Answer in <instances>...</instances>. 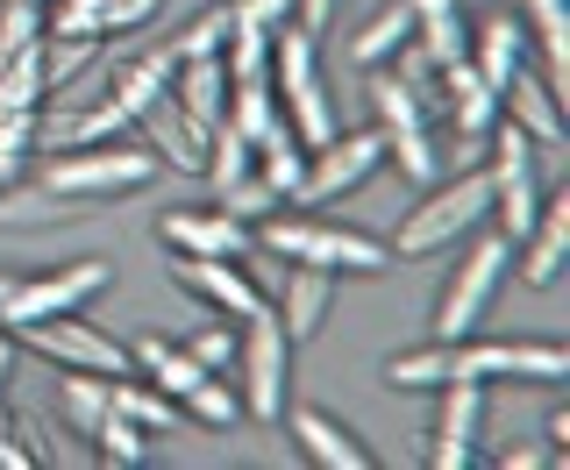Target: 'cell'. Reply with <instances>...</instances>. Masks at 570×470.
Returning a JSON list of instances; mask_svg holds the SVG:
<instances>
[{"instance_id": "1", "label": "cell", "mask_w": 570, "mask_h": 470, "mask_svg": "<svg viewBox=\"0 0 570 470\" xmlns=\"http://www.w3.org/2000/svg\"><path fill=\"white\" fill-rule=\"evenodd\" d=\"M165 178V165H157L142 143H121V136H107V143H79V150H50V165H43V186L50 193H65L71 207H115V200H129V193L142 186H157Z\"/></svg>"}, {"instance_id": "2", "label": "cell", "mask_w": 570, "mask_h": 470, "mask_svg": "<svg viewBox=\"0 0 570 470\" xmlns=\"http://www.w3.org/2000/svg\"><path fill=\"white\" fill-rule=\"evenodd\" d=\"M264 249L285 264H307V271H350V278H379V271L392 264V243H379V235L364 228H343V222H321V214H293V222H272L264 214Z\"/></svg>"}, {"instance_id": "3", "label": "cell", "mask_w": 570, "mask_h": 470, "mask_svg": "<svg viewBox=\"0 0 570 470\" xmlns=\"http://www.w3.org/2000/svg\"><path fill=\"white\" fill-rule=\"evenodd\" d=\"M272 86H278V115L307 150L335 136V100L328 79H321V36H307L299 22H278L272 36Z\"/></svg>"}, {"instance_id": "4", "label": "cell", "mask_w": 570, "mask_h": 470, "mask_svg": "<svg viewBox=\"0 0 570 470\" xmlns=\"http://www.w3.org/2000/svg\"><path fill=\"white\" fill-rule=\"evenodd\" d=\"M492 222V172H456L450 186H428L421 207H406L400 235H392V249L400 257H442V249H456L463 235H478Z\"/></svg>"}, {"instance_id": "5", "label": "cell", "mask_w": 570, "mask_h": 470, "mask_svg": "<svg viewBox=\"0 0 570 470\" xmlns=\"http://www.w3.org/2000/svg\"><path fill=\"white\" fill-rule=\"evenodd\" d=\"M507 271H513V243L507 235H478L471 249L456 257V271L442 278V300H435V342H463V335H478V321H485V306L492 293L507 285Z\"/></svg>"}, {"instance_id": "6", "label": "cell", "mask_w": 570, "mask_h": 470, "mask_svg": "<svg viewBox=\"0 0 570 470\" xmlns=\"http://www.w3.org/2000/svg\"><path fill=\"white\" fill-rule=\"evenodd\" d=\"M115 285V264L107 257H71L43 278H14V293L0 300V329H29V321H58V314H79L94 293Z\"/></svg>"}, {"instance_id": "7", "label": "cell", "mask_w": 570, "mask_h": 470, "mask_svg": "<svg viewBox=\"0 0 570 470\" xmlns=\"http://www.w3.org/2000/svg\"><path fill=\"white\" fill-rule=\"evenodd\" d=\"M236 371H243V392H236V400H243V421H278V413H285V378H293V342H285L272 306L243 321Z\"/></svg>"}, {"instance_id": "8", "label": "cell", "mask_w": 570, "mask_h": 470, "mask_svg": "<svg viewBox=\"0 0 570 470\" xmlns=\"http://www.w3.org/2000/svg\"><path fill=\"white\" fill-rule=\"evenodd\" d=\"M450 378H507V385H563L570 378V350L563 342H450Z\"/></svg>"}, {"instance_id": "9", "label": "cell", "mask_w": 570, "mask_h": 470, "mask_svg": "<svg viewBox=\"0 0 570 470\" xmlns=\"http://www.w3.org/2000/svg\"><path fill=\"white\" fill-rule=\"evenodd\" d=\"M385 165V129H335L321 150H307V172H299V193H293V207H328V200H343V193H356L371 172Z\"/></svg>"}, {"instance_id": "10", "label": "cell", "mask_w": 570, "mask_h": 470, "mask_svg": "<svg viewBox=\"0 0 570 470\" xmlns=\"http://www.w3.org/2000/svg\"><path fill=\"white\" fill-rule=\"evenodd\" d=\"M14 342H29L43 364H58V371H94V378H121V371H136L129 364V350H121L107 329H94V321H79V314H58V321H29V329H8Z\"/></svg>"}, {"instance_id": "11", "label": "cell", "mask_w": 570, "mask_h": 470, "mask_svg": "<svg viewBox=\"0 0 570 470\" xmlns=\"http://www.w3.org/2000/svg\"><path fill=\"white\" fill-rule=\"evenodd\" d=\"M171 278L186 285L193 300H207L222 321H249V314L272 306V293L257 285L249 257H171Z\"/></svg>"}, {"instance_id": "12", "label": "cell", "mask_w": 570, "mask_h": 470, "mask_svg": "<svg viewBox=\"0 0 570 470\" xmlns=\"http://www.w3.org/2000/svg\"><path fill=\"white\" fill-rule=\"evenodd\" d=\"M157 243L171 257H257V228L222 207H171L157 222Z\"/></svg>"}, {"instance_id": "13", "label": "cell", "mask_w": 570, "mask_h": 470, "mask_svg": "<svg viewBox=\"0 0 570 470\" xmlns=\"http://www.w3.org/2000/svg\"><path fill=\"white\" fill-rule=\"evenodd\" d=\"M157 8L165 0H50L43 8V36H136L142 22H157Z\"/></svg>"}, {"instance_id": "14", "label": "cell", "mask_w": 570, "mask_h": 470, "mask_svg": "<svg viewBox=\"0 0 570 470\" xmlns=\"http://www.w3.org/2000/svg\"><path fill=\"white\" fill-rule=\"evenodd\" d=\"M478 428H485V385L450 378V385H442V413H435L428 463H435V470H463V463L478 457Z\"/></svg>"}, {"instance_id": "15", "label": "cell", "mask_w": 570, "mask_h": 470, "mask_svg": "<svg viewBox=\"0 0 570 470\" xmlns=\"http://www.w3.org/2000/svg\"><path fill=\"white\" fill-rule=\"evenodd\" d=\"M136 121H142V150H150L157 165H171V172H200L207 165V121H193L171 94H157Z\"/></svg>"}, {"instance_id": "16", "label": "cell", "mask_w": 570, "mask_h": 470, "mask_svg": "<svg viewBox=\"0 0 570 470\" xmlns=\"http://www.w3.org/2000/svg\"><path fill=\"white\" fill-rule=\"evenodd\" d=\"M499 107H507V121L534 143V150H563V94L542 79V71L521 65L507 86H499Z\"/></svg>"}, {"instance_id": "17", "label": "cell", "mask_w": 570, "mask_h": 470, "mask_svg": "<svg viewBox=\"0 0 570 470\" xmlns=\"http://www.w3.org/2000/svg\"><path fill=\"white\" fill-rule=\"evenodd\" d=\"M278 421H293L299 457L321 463V470H371V463H379L364 442H356V428H350V421H335L328 407H293V413H278Z\"/></svg>"}, {"instance_id": "18", "label": "cell", "mask_w": 570, "mask_h": 470, "mask_svg": "<svg viewBox=\"0 0 570 470\" xmlns=\"http://www.w3.org/2000/svg\"><path fill=\"white\" fill-rule=\"evenodd\" d=\"M513 249H521V278L528 285H557L563 278V257H570V193H542L534 228Z\"/></svg>"}, {"instance_id": "19", "label": "cell", "mask_w": 570, "mask_h": 470, "mask_svg": "<svg viewBox=\"0 0 570 470\" xmlns=\"http://www.w3.org/2000/svg\"><path fill=\"white\" fill-rule=\"evenodd\" d=\"M328 300H335V278H328V271H307V264L285 271V278H278V300H272L285 342H314L321 321H328Z\"/></svg>"}, {"instance_id": "20", "label": "cell", "mask_w": 570, "mask_h": 470, "mask_svg": "<svg viewBox=\"0 0 570 470\" xmlns=\"http://www.w3.org/2000/svg\"><path fill=\"white\" fill-rule=\"evenodd\" d=\"M435 86H442V115L456 121V136H463V143H485V136H492V121H499V94L471 71V58L442 65V71H435Z\"/></svg>"}, {"instance_id": "21", "label": "cell", "mask_w": 570, "mask_h": 470, "mask_svg": "<svg viewBox=\"0 0 570 470\" xmlns=\"http://www.w3.org/2000/svg\"><path fill=\"white\" fill-rule=\"evenodd\" d=\"M171 71H178V58L171 50H142V58H129V65H115L107 71V107H121V115H129V129H136V115L142 107H150L157 94H171Z\"/></svg>"}, {"instance_id": "22", "label": "cell", "mask_w": 570, "mask_h": 470, "mask_svg": "<svg viewBox=\"0 0 570 470\" xmlns=\"http://www.w3.org/2000/svg\"><path fill=\"white\" fill-rule=\"evenodd\" d=\"M414 8V50L428 65H456L471 50V22H463V0H406Z\"/></svg>"}, {"instance_id": "23", "label": "cell", "mask_w": 570, "mask_h": 470, "mask_svg": "<svg viewBox=\"0 0 570 470\" xmlns=\"http://www.w3.org/2000/svg\"><path fill=\"white\" fill-rule=\"evenodd\" d=\"M463 58H471V71L499 94V86H507L513 71L528 65V29L513 22V14H492L485 29H471V50H463Z\"/></svg>"}, {"instance_id": "24", "label": "cell", "mask_w": 570, "mask_h": 470, "mask_svg": "<svg viewBox=\"0 0 570 470\" xmlns=\"http://www.w3.org/2000/svg\"><path fill=\"white\" fill-rule=\"evenodd\" d=\"M521 29L542 43V58H549L542 79L570 100V8H563V0H521Z\"/></svg>"}, {"instance_id": "25", "label": "cell", "mask_w": 570, "mask_h": 470, "mask_svg": "<svg viewBox=\"0 0 570 470\" xmlns=\"http://www.w3.org/2000/svg\"><path fill=\"white\" fill-rule=\"evenodd\" d=\"M171 100L186 107L193 121H222V107H228V65L222 58H178V71H171Z\"/></svg>"}, {"instance_id": "26", "label": "cell", "mask_w": 570, "mask_h": 470, "mask_svg": "<svg viewBox=\"0 0 570 470\" xmlns=\"http://www.w3.org/2000/svg\"><path fill=\"white\" fill-rule=\"evenodd\" d=\"M435 86V79H428ZM428 86H414V79H400V71H379L371 79V107H379V129L392 136V129H428V115L442 107V94H428Z\"/></svg>"}, {"instance_id": "27", "label": "cell", "mask_w": 570, "mask_h": 470, "mask_svg": "<svg viewBox=\"0 0 570 470\" xmlns=\"http://www.w3.org/2000/svg\"><path fill=\"white\" fill-rule=\"evenodd\" d=\"M107 407H115V413H129L142 435H165V428H178V400H171V392H157L142 371L107 378Z\"/></svg>"}, {"instance_id": "28", "label": "cell", "mask_w": 570, "mask_h": 470, "mask_svg": "<svg viewBox=\"0 0 570 470\" xmlns=\"http://www.w3.org/2000/svg\"><path fill=\"white\" fill-rule=\"evenodd\" d=\"M222 121L236 136H249V143H264L278 129V86H272V71H257V79H228V107H222Z\"/></svg>"}, {"instance_id": "29", "label": "cell", "mask_w": 570, "mask_h": 470, "mask_svg": "<svg viewBox=\"0 0 570 470\" xmlns=\"http://www.w3.org/2000/svg\"><path fill=\"white\" fill-rule=\"evenodd\" d=\"M129 364L150 378L157 392H171V400H186V392L207 378V364H193V350H178V342H165V335H142L129 350Z\"/></svg>"}, {"instance_id": "30", "label": "cell", "mask_w": 570, "mask_h": 470, "mask_svg": "<svg viewBox=\"0 0 570 470\" xmlns=\"http://www.w3.org/2000/svg\"><path fill=\"white\" fill-rule=\"evenodd\" d=\"M400 43H414V8H406V0H392V8H379L364 29L350 36V65H371V71H379Z\"/></svg>"}, {"instance_id": "31", "label": "cell", "mask_w": 570, "mask_h": 470, "mask_svg": "<svg viewBox=\"0 0 570 470\" xmlns=\"http://www.w3.org/2000/svg\"><path fill=\"white\" fill-rule=\"evenodd\" d=\"M299 172H307V143L278 121V129L257 143V178L278 193V200H293V193H299Z\"/></svg>"}, {"instance_id": "32", "label": "cell", "mask_w": 570, "mask_h": 470, "mask_svg": "<svg viewBox=\"0 0 570 470\" xmlns=\"http://www.w3.org/2000/svg\"><path fill=\"white\" fill-rule=\"evenodd\" d=\"M385 385L392 392H442V385H450V342H428V350L385 356Z\"/></svg>"}, {"instance_id": "33", "label": "cell", "mask_w": 570, "mask_h": 470, "mask_svg": "<svg viewBox=\"0 0 570 470\" xmlns=\"http://www.w3.org/2000/svg\"><path fill=\"white\" fill-rule=\"evenodd\" d=\"M58 413L71 421V435H94L100 413H107V378H94V371H65V378H58Z\"/></svg>"}, {"instance_id": "34", "label": "cell", "mask_w": 570, "mask_h": 470, "mask_svg": "<svg viewBox=\"0 0 570 470\" xmlns=\"http://www.w3.org/2000/svg\"><path fill=\"white\" fill-rule=\"evenodd\" d=\"M71 214H86V207H71L65 193H50V186L0 193V222H8V228H43V222H71Z\"/></svg>"}, {"instance_id": "35", "label": "cell", "mask_w": 570, "mask_h": 470, "mask_svg": "<svg viewBox=\"0 0 570 470\" xmlns=\"http://www.w3.org/2000/svg\"><path fill=\"white\" fill-rule=\"evenodd\" d=\"M43 43V0H0V65Z\"/></svg>"}, {"instance_id": "36", "label": "cell", "mask_w": 570, "mask_h": 470, "mask_svg": "<svg viewBox=\"0 0 570 470\" xmlns=\"http://www.w3.org/2000/svg\"><path fill=\"white\" fill-rule=\"evenodd\" d=\"M385 165H400L414 186H435V172H442L435 136H428V129H392V136H385Z\"/></svg>"}, {"instance_id": "37", "label": "cell", "mask_w": 570, "mask_h": 470, "mask_svg": "<svg viewBox=\"0 0 570 470\" xmlns=\"http://www.w3.org/2000/svg\"><path fill=\"white\" fill-rule=\"evenodd\" d=\"M94 457H100V463H142V457H150V435H142L129 413L107 407L100 428H94Z\"/></svg>"}, {"instance_id": "38", "label": "cell", "mask_w": 570, "mask_h": 470, "mask_svg": "<svg viewBox=\"0 0 570 470\" xmlns=\"http://www.w3.org/2000/svg\"><path fill=\"white\" fill-rule=\"evenodd\" d=\"M178 413H193V421H207V428H236V421H243V400L222 385V371H207L200 385L178 400Z\"/></svg>"}, {"instance_id": "39", "label": "cell", "mask_w": 570, "mask_h": 470, "mask_svg": "<svg viewBox=\"0 0 570 470\" xmlns=\"http://www.w3.org/2000/svg\"><path fill=\"white\" fill-rule=\"evenodd\" d=\"M222 43H228V0H222V8H207V14H193L165 50H171V58H222Z\"/></svg>"}, {"instance_id": "40", "label": "cell", "mask_w": 570, "mask_h": 470, "mask_svg": "<svg viewBox=\"0 0 570 470\" xmlns=\"http://www.w3.org/2000/svg\"><path fill=\"white\" fill-rule=\"evenodd\" d=\"M94 50H100L94 36H43V86H58V94H65V86L94 65Z\"/></svg>"}, {"instance_id": "41", "label": "cell", "mask_w": 570, "mask_h": 470, "mask_svg": "<svg viewBox=\"0 0 570 470\" xmlns=\"http://www.w3.org/2000/svg\"><path fill=\"white\" fill-rule=\"evenodd\" d=\"M36 150V107H0V186L29 165Z\"/></svg>"}, {"instance_id": "42", "label": "cell", "mask_w": 570, "mask_h": 470, "mask_svg": "<svg viewBox=\"0 0 570 470\" xmlns=\"http://www.w3.org/2000/svg\"><path fill=\"white\" fill-rule=\"evenodd\" d=\"M272 207H278V193L264 186L257 172H243L236 186H222V214H236V222H249V228H257V222H264Z\"/></svg>"}, {"instance_id": "43", "label": "cell", "mask_w": 570, "mask_h": 470, "mask_svg": "<svg viewBox=\"0 0 570 470\" xmlns=\"http://www.w3.org/2000/svg\"><path fill=\"white\" fill-rule=\"evenodd\" d=\"M186 350H193V364H207V371H228V356H236V335H228V329H200V335L186 342Z\"/></svg>"}, {"instance_id": "44", "label": "cell", "mask_w": 570, "mask_h": 470, "mask_svg": "<svg viewBox=\"0 0 570 470\" xmlns=\"http://www.w3.org/2000/svg\"><path fill=\"white\" fill-rule=\"evenodd\" d=\"M335 8H343V0H293V22L307 29V36H328V22H335Z\"/></svg>"}, {"instance_id": "45", "label": "cell", "mask_w": 570, "mask_h": 470, "mask_svg": "<svg viewBox=\"0 0 570 470\" xmlns=\"http://www.w3.org/2000/svg\"><path fill=\"white\" fill-rule=\"evenodd\" d=\"M0 463H8V470H29L36 463L29 442H14V421H8V413H0Z\"/></svg>"}, {"instance_id": "46", "label": "cell", "mask_w": 570, "mask_h": 470, "mask_svg": "<svg viewBox=\"0 0 570 470\" xmlns=\"http://www.w3.org/2000/svg\"><path fill=\"white\" fill-rule=\"evenodd\" d=\"M499 463L507 470H542V463H563V449H507Z\"/></svg>"}, {"instance_id": "47", "label": "cell", "mask_w": 570, "mask_h": 470, "mask_svg": "<svg viewBox=\"0 0 570 470\" xmlns=\"http://www.w3.org/2000/svg\"><path fill=\"white\" fill-rule=\"evenodd\" d=\"M549 449H570V407L549 413Z\"/></svg>"}, {"instance_id": "48", "label": "cell", "mask_w": 570, "mask_h": 470, "mask_svg": "<svg viewBox=\"0 0 570 470\" xmlns=\"http://www.w3.org/2000/svg\"><path fill=\"white\" fill-rule=\"evenodd\" d=\"M8 378H14V335L0 329V392H8Z\"/></svg>"}, {"instance_id": "49", "label": "cell", "mask_w": 570, "mask_h": 470, "mask_svg": "<svg viewBox=\"0 0 570 470\" xmlns=\"http://www.w3.org/2000/svg\"><path fill=\"white\" fill-rule=\"evenodd\" d=\"M14 293V271H0V300H8Z\"/></svg>"}, {"instance_id": "50", "label": "cell", "mask_w": 570, "mask_h": 470, "mask_svg": "<svg viewBox=\"0 0 570 470\" xmlns=\"http://www.w3.org/2000/svg\"><path fill=\"white\" fill-rule=\"evenodd\" d=\"M43 8H50V0H43Z\"/></svg>"}]
</instances>
